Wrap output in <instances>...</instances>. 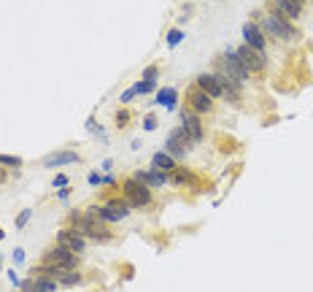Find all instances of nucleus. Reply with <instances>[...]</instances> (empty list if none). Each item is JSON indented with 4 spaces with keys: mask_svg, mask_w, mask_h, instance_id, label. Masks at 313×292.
Returning a JSON list of instances; mask_svg holds the SVG:
<instances>
[{
    "mask_svg": "<svg viewBox=\"0 0 313 292\" xmlns=\"http://www.w3.org/2000/svg\"><path fill=\"white\" fill-rule=\"evenodd\" d=\"M103 178H100V173H89V184H100Z\"/></svg>",
    "mask_w": 313,
    "mask_h": 292,
    "instance_id": "obj_31",
    "label": "nucleus"
},
{
    "mask_svg": "<svg viewBox=\"0 0 313 292\" xmlns=\"http://www.w3.org/2000/svg\"><path fill=\"white\" fill-rule=\"evenodd\" d=\"M157 103H162L165 108H176V103H178V95H176V89H170V87L159 89V92H157Z\"/></svg>",
    "mask_w": 313,
    "mask_h": 292,
    "instance_id": "obj_18",
    "label": "nucleus"
},
{
    "mask_svg": "<svg viewBox=\"0 0 313 292\" xmlns=\"http://www.w3.org/2000/svg\"><path fill=\"white\" fill-rule=\"evenodd\" d=\"M219 68H222V71H224V73H227V76H230L232 81H238L240 87H243V84L249 81V76H251V73L246 71V65L238 60V54H235L232 49H230V52H227L224 57H222V65H219Z\"/></svg>",
    "mask_w": 313,
    "mask_h": 292,
    "instance_id": "obj_4",
    "label": "nucleus"
},
{
    "mask_svg": "<svg viewBox=\"0 0 313 292\" xmlns=\"http://www.w3.org/2000/svg\"><path fill=\"white\" fill-rule=\"evenodd\" d=\"M297 3H305V0H297Z\"/></svg>",
    "mask_w": 313,
    "mask_h": 292,
    "instance_id": "obj_35",
    "label": "nucleus"
},
{
    "mask_svg": "<svg viewBox=\"0 0 313 292\" xmlns=\"http://www.w3.org/2000/svg\"><path fill=\"white\" fill-rule=\"evenodd\" d=\"M243 41H246V46H251V49H257V52H264V46H268L264 33L259 30L257 22H246L243 25Z\"/></svg>",
    "mask_w": 313,
    "mask_h": 292,
    "instance_id": "obj_11",
    "label": "nucleus"
},
{
    "mask_svg": "<svg viewBox=\"0 0 313 292\" xmlns=\"http://www.w3.org/2000/svg\"><path fill=\"white\" fill-rule=\"evenodd\" d=\"M0 165H8V168H19L22 165V160L14 157V154H0Z\"/></svg>",
    "mask_w": 313,
    "mask_h": 292,
    "instance_id": "obj_21",
    "label": "nucleus"
},
{
    "mask_svg": "<svg viewBox=\"0 0 313 292\" xmlns=\"http://www.w3.org/2000/svg\"><path fill=\"white\" fill-rule=\"evenodd\" d=\"M122 195H125V200L132 206V209H146L151 203V187L140 184L138 178H125L122 182Z\"/></svg>",
    "mask_w": 313,
    "mask_h": 292,
    "instance_id": "obj_2",
    "label": "nucleus"
},
{
    "mask_svg": "<svg viewBox=\"0 0 313 292\" xmlns=\"http://www.w3.org/2000/svg\"><path fill=\"white\" fill-rule=\"evenodd\" d=\"M195 84H197V87H200V89L205 92V95H211L213 100H216V98H222V92H219V84H216V76H213V73H200Z\"/></svg>",
    "mask_w": 313,
    "mask_h": 292,
    "instance_id": "obj_15",
    "label": "nucleus"
},
{
    "mask_svg": "<svg viewBox=\"0 0 313 292\" xmlns=\"http://www.w3.org/2000/svg\"><path fill=\"white\" fill-rule=\"evenodd\" d=\"M213 76H216V84H219V92H222L224 100H230V103H238V100H240V84H238V81H232L222 68L216 71Z\"/></svg>",
    "mask_w": 313,
    "mask_h": 292,
    "instance_id": "obj_8",
    "label": "nucleus"
},
{
    "mask_svg": "<svg viewBox=\"0 0 313 292\" xmlns=\"http://www.w3.org/2000/svg\"><path fill=\"white\" fill-rule=\"evenodd\" d=\"M70 184V178L65 176V173H60V176H54V187H68Z\"/></svg>",
    "mask_w": 313,
    "mask_h": 292,
    "instance_id": "obj_27",
    "label": "nucleus"
},
{
    "mask_svg": "<svg viewBox=\"0 0 313 292\" xmlns=\"http://www.w3.org/2000/svg\"><path fill=\"white\" fill-rule=\"evenodd\" d=\"M130 211H132V206L125 200V197H111V200H106V206H103V219L106 222H122Z\"/></svg>",
    "mask_w": 313,
    "mask_h": 292,
    "instance_id": "obj_7",
    "label": "nucleus"
},
{
    "mask_svg": "<svg viewBox=\"0 0 313 292\" xmlns=\"http://www.w3.org/2000/svg\"><path fill=\"white\" fill-rule=\"evenodd\" d=\"M273 6H276L273 11H278L289 22L300 19V14H302V3H297V0H273Z\"/></svg>",
    "mask_w": 313,
    "mask_h": 292,
    "instance_id": "obj_12",
    "label": "nucleus"
},
{
    "mask_svg": "<svg viewBox=\"0 0 313 292\" xmlns=\"http://www.w3.org/2000/svg\"><path fill=\"white\" fill-rule=\"evenodd\" d=\"M30 216H33V211H30V209H27V211H22V214L16 216V228H25V224L30 222Z\"/></svg>",
    "mask_w": 313,
    "mask_h": 292,
    "instance_id": "obj_26",
    "label": "nucleus"
},
{
    "mask_svg": "<svg viewBox=\"0 0 313 292\" xmlns=\"http://www.w3.org/2000/svg\"><path fill=\"white\" fill-rule=\"evenodd\" d=\"M186 108L195 111V114H208V111H213V98L205 95V92L197 87V84H192V87L186 89Z\"/></svg>",
    "mask_w": 313,
    "mask_h": 292,
    "instance_id": "obj_5",
    "label": "nucleus"
},
{
    "mask_svg": "<svg viewBox=\"0 0 313 292\" xmlns=\"http://www.w3.org/2000/svg\"><path fill=\"white\" fill-rule=\"evenodd\" d=\"M14 260L16 262H25V252L22 249H14Z\"/></svg>",
    "mask_w": 313,
    "mask_h": 292,
    "instance_id": "obj_30",
    "label": "nucleus"
},
{
    "mask_svg": "<svg viewBox=\"0 0 313 292\" xmlns=\"http://www.w3.org/2000/svg\"><path fill=\"white\" fill-rule=\"evenodd\" d=\"M135 95H138V92H135V89H132V87H130V89L125 92V95H122V103H130V100H132V98H135Z\"/></svg>",
    "mask_w": 313,
    "mask_h": 292,
    "instance_id": "obj_29",
    "label": "nucleus"
},
{
    "mask_svg": "<svg viewBox=\"0 0 313 292\" xmlns=\"http://www.w3.org/2000/svg\"><path fill=\"white\" fill-rule=\"evenodd\" d=\"M6 178H8V173H6V168H0V184H6Z\"/></svg>",
    "mask_w": 313,
    "mask_h": 292,
    "instance_id": "obj_33",
    "label": "nucleus"
},
{
    "mask_svg": "<svg viewBox=\"0 0 313 292\" xmlns=\"http://www.w3.org/2000/svg\"><path fill=\"white\" fill-rule=\"evenodd\" d=\"M181 38H184V33H181V30H170V33H167V46L181 43Z\"/></svg>",
    "mask_w": 313,
    "mask_h": 292,
    "instance_id": "obj_24",
    "label": "nucleus"
},
{
    "mask_svg": "<svg viewBox=\"0 0 313 292\" xmlns=\"http://www.w3.org/2000/svg\"><path fill=\"white\" fill-rule=\"evenodd\" d=\"M68 195H70V190H60V195H57V197H60V200H68Z\"/></svg>",
    "mask_w": 313,
    "mask_h": 292,
    "instance_id": "obj_32",
    "label": "nucleus"
},
{
    "mask_svg": "<svg viewBox=\"0 0 313 292\" xmlns=\"http://www.w3.org/2000/svg\"><path fill=\"white\" fill-rule=\"evenodd\" d=\"M143 127H146V130H154V127H157V117L149 114V117L143 119Z\"/></svg>",
    "mask_w": 313,
    "mask_h": 292,
    "instance_id": "obj_28",
    "label": "nucleus"
},
{
    "mask_svg": "<svg viewBox=\"0 0 313 292\" xmlns=\"http://www.w3.org/2000/svg\"><path fill=\"white\" fill-rule=\"evenodd\" d=\"M84 219H89V222H106V219H103V206H89V209H84Z\"/></svg>",
    "mask_w": 313,
    "mask_h": 292,
    "instance_id": "obj_20",
    "label": "nucleus"
},
{
    "mask_svg": "<svg viewBox=\"0 0 313 292\" xmlns=\"http://www.w3.org/2000/svg\"><path fill=\"white\" fill-rule=\"evenodd\" d=\"M157 76H159V68H157V65H149V68L143 71V81H149V84H154Z\"/></svg>",
    "mask_w": 313,
    "mask_h": 292,
    "instance_id": "obj_22",
    "label": "nucleus"
},
{
    "mask_svg": "<svg viewBox=\"0 0 313 292\" xmlns=\"http://www.w3.org/2000/svg\"><path fill=\"white\" fill-rule=\"evenodd\" d=\"M43 265H49V268H62V271H76V265H79V254L70 252V249H65V246H52V249H46L43 252V257H41Z\"/></svg>",
    "mask_w": 313,
    "mask_h": 292,
    "instance_id": "obj_3",
    "label": "nucleus"
},
{
    "mask_svg": "<svg viewBox=\"0 0 313 292\" xmlns=\"http://www.w3.org/2000/svg\"><path fill=\"white\" fill-rule=\"evenodd\" d=\"M235 54H238V60L246 65V71H249V73H262V71H264V54H262V52H257V49H251V46L240 43L238 49H235Z\"/></svg>",
    "mask_w": 313,
    "mask_h": 292,
    "instance_id": "obj_6",
    "label": "nucleus"
},
{
    "mask_svg": "<svg viewBox=\"0 0 313 292\" xmlns=\"http://www.w3.org/2000/svg\"><path fill=\"white\" fill-rule=\"evenodd\" d=\"M132 89H135L138 95H146V92L154 89V84H149V81H138V84H132Z\"/></svg>",
    "mask_w": 313,
    "mask_h": 292,
    "instance_id": "obj_23",
    "label": "nucleus"
},
{
    "mask_svg": "<svg viewBox=\"0 0 313 292\" xmlns=\"http://www.w3.org/2000/svg\"><path fill=\"white\" fill-rule=\"evenodd\" d=\"M151 168H154V171H162V173H170V171H176V160L167 152H157L151 157Z\"/></svg>",
    "mask_w": 313,
    "mask_h": 292,
    "instance_id": "obj_17",
    "label": "nucleus"
},
{
    "mask_svg": "<svg viewBox=\"0 0 313 292\" xmlns=\"http://www.w3.org/2000/svg\"><path fill=\"white\" fill-rule=\"evenodd\" d=\"M79 154L76 152H54L43 160V168H57V165H70V163H79Z\"/></svg>",
    "mask_w": 313,
    "mask_h": 292,
    "instance_id": "obj_16",
    "label": "nucleus"
},
{
    "mask_svg": "<svg viewBox=\"0 0 313 292\" xmlns=\"http://www.w3.org/2000/svg\"><path fill=\"white\" fill-rule=\"evenodd\" d=\"M132 178H138L140 184H146V187H162V184H167L170 182V173H162V171H151L146 173V171H135V176Z\"/></svg>",
    "mask_w": 313,
    "mask_h": 292,
    "instance_id": "obj_13",
    "label": "nucleus"
},
{
    "mask_svg": "<svg viewBox=\"0 0 313 292\" xmlns=\"http://www.w3.org/2000/svg\"><path fill=\"white\" fill-rule=\"evenodd\" d=\"M3 235H6V233H3V230H0V238H3Z\"/></svg>",
    "mask_w": 313,
    "mask_h": 292,
    "instance_id": "obj_34",
    "label": "nucleus"
},
{
    "mask_svg": "<svg viewBox=\"0 0 313 292\" xmlns=\"http://www.w3.org/2000/svg\"><path fill=\"white\" fill-rule=\"evenodd\" d=\"M259 30L268 33L270 38H276V41H297V38H300V33L292 27V22L283 19L278 11H268V14H264Z\"/></svg>",
    "mask_w": 313,
    "mask_h": 292,
    "instance_id": "obj_1",
    "label": "nucleus"
},
{
    "mask_svg": "<svg viewBox=\"0 0 313 292\" xmlns=\"http://www.w3.org/2000/svg\"><path fill=\"white\" fill-rule=\"evenodd\" d=\"M127 122H130V111L122 108L119 114H116V127H127Z\"/></svg>",
    "mask_w": 313,
    "mask_h": 292,
    "instance_id": "obj_25",
    "label": "nucleus"
},
{
    "mask_svg": "<svg viewBox=\"0 0 313 292\" xmlns=\"http://www.w3.org/2000/svg\"><path fill=\"white\" fill-rule=\"evenodd\" d=\"M170 182L178 184V187H195L200 178H197V173L189 171V168H178L176 165V171H170Z\"/></svg>",
    "mask_w": 313,
    "mask_h": 292,
    "instance_id": "obj_14",
    "label": "nucleus"
},
{
    "mask_svg": "<svg viewBox=\"0 0 313 292\" xmlns=\"http://www.w3.org/2000/svg\"><path fill=\"white\" fill-rule=\"evenodd\" d=\"M181 119H184V130H186V136L195 141H203L205 138V127H203V119H200V114H195V111H184L181 114Z\"/></svg>",
    "mask_w": 313,
    "mask_h": 292,
    "instance_id": "obj_9",
    "label": "nucleus"
},
{
    "mask_svg": "<svg viewBox=\"0 0 313 292\" xmlns=\"http://www.w3.org/2000/svg\"><path fill=\"white\" fill-rule=\"evenodd\" d=\"M57 243L60 246H65V249H70V252H76V254H81L84 249H87V238L84 235H79L76 230H60L57 233Z\"/></svg>",
    "mask_w": 313,
    "mask_h": 292,
    "instance_id": "obj_10",
    "label": "nucleus"
},
{
    "mask_svg": "<svg viewBox=\"0 0 313 292\" xmlns=\"http://www.w3.org/2000/svg\"><path fill=\"white\" fill-rule=\"evenodd\" d=\"M0 262H3V257H0Z\"/></svg>",
    "mask_w": 313,
    "mask_h": 292,
    "instance_id": "obj_36",
    "label": "nucleus"
},
{
    "mask_svg": "<svg viewBox=\"0 0 313 292\" xmlns=\"http://www.w3.org/2000/svg\"><path fill=\"white\" fill-rule=\"evenodd\" d=\"M57 281H60V284H65V287H73V284H81L84 279H81V273H79V271H62Z\"/></svg>",
    "mask_w": 313,
    "mask_h": 292,
    "instance_id": "obj_19",
    "label": "nucleus"
}]
</instances>
